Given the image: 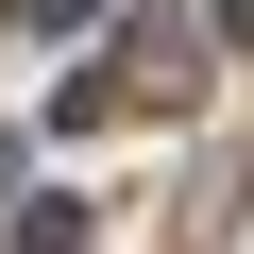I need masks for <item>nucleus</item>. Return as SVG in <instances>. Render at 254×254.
<instances>
[{
	"mask_svg": "<svg viewBox=\"0 0 254 254\" xmlns=\"http://www.w3.org/2000/svg\"><path fill=\"white\" fill-rule=\"evenodd\" d=\"M17 17H34V34H85V17H102V0H17Z\"/></svg>",
	"mask_w": 254,
	"mask_h": 254,
	"instance_id": "obj_2",
	"label": "nucleus"
},
{
	"mask_svg": "<svg viewBox=\"0 0 254 254\" xmlns=\"http://www.w3.org/2000/svg\"><path fill=\"white\" fill-rule=\"evenodd\" d=\"M203 85V17H170V0H153V17H119V68L102 85H68V119H119V102H187Z\"/></svg>",
	"mask_w": 254,
	"mask_h": 254,
	"instance_id": "obj_1",
	"label": "nucleus"
},
{
	"mask_svg": "<svg viewBox=\"0 0 254 254\" xmlns=\"http://www.w3.org/2000/svg\"><path fill=\"white\" fill-rule=\"evenodd\" d=\"M203 34H237V51H254V0H220V17H203Z\"/></svg>",
	"mask_w": 254,
	"mask_h": 254,
	"instance_id": "obj_3",
	"label": "nucleus"
}]
</instances>
